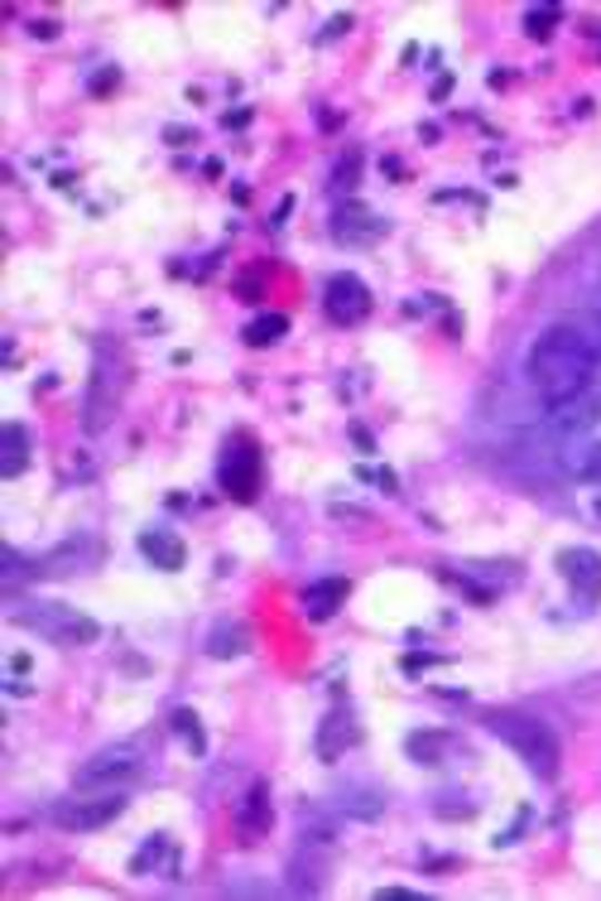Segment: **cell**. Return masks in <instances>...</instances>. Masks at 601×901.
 Listing matches in <instances>:
<instances>
[{"label":"cell","instance_id":"cell-1","mask_svg":"<svg viewBox=\"0 0 601 901\" xmlns=\"http://www.w3.org/2000/svg\"><path fill=\"white\" fill-rule=\"evenodd\" d=\"M524 376H530V386L549 410H568V405L588 396L597 376V347L573 324H549L524 353Z\"/></svg>","mask_w":601,"mask_h":901},{"label":"cell","instance_id":"cell-2","mask_svg":"<svg viewBox=\"0 0 601 901\" xmlns=\"http://www.w3.org/2000/svg\"><path fill=\"white\" fill-rule=\"evenodd\" d=\"M487 733L501 737V743L515 752V758L530 766L539 781H553V776H559L563 747H559V733H553L544 719L520 714V709H491V714H487Z\"/></svg>","mask_w":601,"mask_h":901},{"label":"cell","instance_id":"cell-3","mask_svg":"<svg viewBox=\"0 0 601 901\" xmlns=\"http://www.w3.org/2000/svg\"><path fill=\"white\" fill-rule=\"evenodd\" d=\"M14 627H24V632H34L43 636L49 646H92L101 627H97V617H87L78 613V607H68V603H24V607H14Z\"/></svg>","mask_w":601,"mask_h":901},{"label":"cell","instance_id":"cell-4","mask_svg":"<svg viewBox=\"0 0 601 901\" xmlns=\"http://www.w3.org/2000/svg\"><path fill=\"white\" fill-rule=\"evenodd\" d=\"M126 791L121 786H101V791H72L63 795V801H53L49 810V820L58 824L63 834H97V830H107V824H116L126 815Z\"/></svg>","mask_w":601,"mask_h":901},{"label":"cell","instance_id":"cell-5","mask_svg":"<svg viewBox=\"0 0 601 901\" xmlns=\"http://www.w3.org/2000/svg\"><path fill=\"white\" fill-rule=\"evenodd\" d=\"M260 473H266V458H260V448L251 434H237V439H227L222 448V463H217V483L231 502H256L260 497Z\"/></svg>","mask_w":601,"mask_h":901},{"label":"cell","instance_id":"cell-6","mask_svg":"<svg viewBox=\"0 0 601 901\" xmlns=\"http://www.w3.org/2000/svg\"><path fill=\"white\" fill-rule=\"evenodd\" d=\"M140 762H144V747H140V743H111V747L92 752V758H87V762L78 766V776H72V786H82V791L126 786V781L140 772Z\"/></svg>","mask_w":601,"mask_h":901},{"label":"cell","instance_id":"cell-7","mask_svg":"<svg viewBox=\"0 0 601 901\" xmlns=\"http://www.w3.org/2000/svg\"><path fill=\"white\" fill-rule=\"evenodd\" d=\"M322 314L332 318L337 328H357L365 314H371V289H365L361 275H332L328 285H322Z\"/></svg>","mask_w":601,"mask_h":901},{"label":"cell","instance_id":"cell-8","mask_svg":"<svg viewBox=\"0 0 601 901\" xmlns=\"http://www.w3.org/2000/svg\"><path fill=\"white\" fill-rule=\"evenodd\" d=\"M357 743H361V723H357V714H351V704L337 700L328 714H322V723H318V737H313L318 758L322 762H342Z\"/></svg>","mask_w":601,"mask_h":901},{"label":"cell","instance_id":"cell-9","mask_svg":"<svg viewBox=\"0 0 601 901\" xmlns=\"http://www.w3.org/2000/svg\"><path fill=\"white\" fill-rule=\"evenodd\" d=\"M385 231H390V222L365 208V202H342V208L332 212V237L342 246H375Z\"/></svg>","mask_w":601,"mask_h":901},{"label":"cell","instance_id":"cell-10","mask_svg":"<svg viewBox=\"0 0 601 901\" xmlns=\"http://www.w3.org/2000/svg\"><path fill=\"white\" fill-rule=\"evenodd\" d=\"M274 824V805H270V781H251V791L237 801V839L241 844H260Z\"/></svg>","mask_w":601,"mask_h":901},{"label":"cell","instance_id":"cell-11","mask_svg":"<svg viewBox=\"0 0 601 901\" xmlns=\"http://www.w3.org/2000/svg\"><path fill=\"white\" fill-rule=\"evenodd\" d=\"M116 400H121V372L111 367V353L101 347L97 353V382H92V396H87V429H107V419L116 415Z\"/></svg>","mask_w":601,"mask_h":901},{"label":"cell","instance_id":"cell-12","mask_svg":"<svg viewBox=\"0 0 601 901\" xmlns=\"http://www.w3.org/2000/svg\"><path fill=\"white\" fill-rule=\"evenodd\" d=\"M559 574L568 578V588L578 593V598H597L601 593V555L597 549H588V545H568V549H559Z\"/></svg>","mask_w":601,"mask_h":901},{"label":"cell","instance_id":"cell-13","mask_svg":"<svg viewBox=\"0 0 601 901\" xmlns=\"http://www.w3.org/2000/svg\"><path fill=\"white\" fill-rule=\"evenodd\" d=\"M332 801H337V810H342L347 820H365V824H371V820L385 815V795H380L375 786H365V781H347V786H337Z\"/></svg>","mask_w":601,"mask_h":901},{"label":"cell","instance_id":"cell-14","mask_svg":"<svg viewBox=\"0 0 601 901\" xmlns=\"http://www.w3.org/2000/svg\"><path fill=\"white\" fill-rule=\"evenodd\" d=\"M347 593H351V584L347 578H322V584H313V588H303V617L308 622H328V617H337L347 607Z\"/></svg>","mask_w":601,"mask_h":901},{"label":"cell","instance_id":"cell-15","mask_svg":"<svg viewBox=\"0 0 601 901\" xmlns=\"http://www.w3.org/2000/svg\"><path fill=\"white\" fill-rule=\"evenodd\" d=\"M140 555L154 564V570H164V574H173V570H183V560H188V545L179 541L173 531H140Z\"/></svg>","mask_w":601,"mask_h":901},{"label":"cell","instance_id":"cell-16","mask_svg":"<svg viewBox=\"0 0 601 901\" xmlns=\"http://www.w3.org/2000/svg\"><path fill=\"white\" fill-rule=\"evenodd\" d=\"M87 560H97V545L87 541V535H78V541H68V545L49 549V555H43V560H34V570H39V574L63 578V574H78Z\"/></svg>","mask_w":601,"mask_h":901},{"label":"cell","instance_id":"cell-17","mask_svg":"<svg viewBox=\"0 0 601 901\" xmlns=\"http://www.w3.org/2000/svg\"><path fill=\"white\" fill-rule=\"evenodd\" d=\"M448 747H452V737L443 729H423V733H409L404 737V758L414 762V766H438Z\"/></svg>","mask_w":601,"mask_h":901},{"label":"cell","instance_id":"cell-18","mask_svg":"<svg viewBox=\"0 0 601 901\" xmlns=\"http://www.w3.org/2000/svg\"><path fill=\"white\" fill-rule=\"evenodd\" d=\"M29 468V434L24 425L0 429V477H20Z\"/></svg>","mask_w":601,"mask_h":901},{"label":"cell","instance_id":"cell-19","mask_svg":"<svg viewBox=\"0 0 601 901\" xmlns=\"http://www.w3.org/2000/svg\"><path fill=\"white\" fill-rule=\"evenodd\" d=\"M246 646H251V632H246L241 622H222V627H212V636H208L212 661H231V656H241Z\"/></svg>","mask_w":601,"mask_h":901},{"label":"cell","instance_id":"cell-20","mask_svg":"<svg viewBox=\"0 0 601 901\" xmlns=\"http://www.w3.org/2000/svg\"><path fill=\"white\" fill-rule=\"evenodd\" d=\"M284 333H289V318L284 314H256L251 324H246L241 338L251 343V347H270V343H280Z\"/></svg>","mask_w":601,"mask_h":901},{"label":"cell","instance_id":"cell-21","mask_svg":"<svg viewBox=\"0 0 601 901\" xmlns=\"http://www.w3.org/2000/svg\"><path fill=\"white\" fill-rule=\"evenodd\" d=\"M173 733L183 737V743H188V752H193V758H202V752H208V737H202V729H198V714H193V709H179V714H173Z\"/></svg>","mask_w":601,"mask_h":901},{"label":"cell","instance_id":"cell-22","mask_svg":"<svg viewBox=\"0 0 601 901\" xmlns=\"http://www.w3.org/2000/svg\"><path fill=\"white\" fill-rule=\"evenodd\" d=\"M553 24H559V6H534V10H524V34H530V39H549Z\"/></svg>","mask_w":601,"mask_h":901},{"label":"cell","instance_id":"cell-23","mask_svg":"<svg viewBox=\"0 0 601 901\" xmlns=\"http://www.w3.org/2000/svg\"><path fill=\"white\" fill-rule=\"evenodd\" d=\"M361 179V150H347L342 159H337V169H332V188L337 194H347V188H357Z\"/></svg>","mask_w":601,"mask_h":901},{"label":"cell","instance_id":"cell-24","mask_svg":"<svg viewBox=\"0 0 601 901\" xmlns=\"http://www.w3.org/2000/svg\"><path fill=\"white\" fill-rule=\"evenodd\" d=\"M573 473H578V483L601 487V444H592L582 458H573Z\"/></svg>","mask_w":601,"mask_h":901},{"label":"cell","instance_id":"cell-25","mask_svg":"<svg viewBox=\"0 0 601 901\" xmlns=\"http://www.w3.org/2000/svg\"><path fill=\"white\" fill-rule=\"evenodd\" d=\"M164 849H169V844H164V834H154L150 844H144V853H140V859L130 863V873H144V868H150V863H154V859H159V853H164Z\"/></svg>","mask_w":601,"mask_h":901},{"label":"cell","instance_id":"cell-26","mask_svg":"<svg viewBox=\"0 0 601 901\" xmlns=\"http://www.w3.org/2000/svg\"><path fill=\"white\" fill-rule=\"evenodd\" d=\"M375 901H423L419 892H409V888H380Z\"/></svg>","mask_w":601,"mask_h":901},{"label":"cell","instance_id":"cell-27","mask_svg":"<svg viewBox=\"0 0 601 901\" xmlns=\"http://www.w3.org/2000/svg\"><path fill=\"white\" fill-rule=\"evenodd\" d=\"M29 34H34V39H53L58 24H53V20H34V24H29Z\"/></svg>","mask_w":601,"mask_h":901},{"label":"cell","instance_id":"cell-28","mask_svg":"<svg viewBox=\"0 0 601 901\" xmlns=\"http://www.w3.org/2000/svg\"><path fill=\"white\" fill-rule=\"evenodd\" d=\"M111 82H121V72H116V68H111V72H101V78L92 82V92H107V87H111Z\"/></svg>","mask_w":601,"mask_h":901},{"label":"cell","instance_id":"cell-29","mask_svg":"<svg viewBox=\"0 0 601 901\" xmlns=\"http://www.w3.org/2000/svg\"><path fill=\"white\" fill-rule=\"evenodd\" d=\"M592 516L601 521V487H597V497H592Z\"/></svg>","mask_w":601,"mask_h":901}]
</instances>
